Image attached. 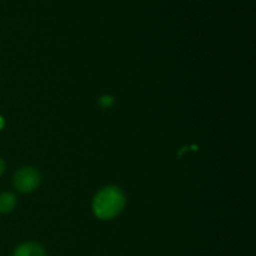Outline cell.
<instances>
[{
  "mask_svg": "<svg viewBox=\"0 0 256 256\" xmlns=\"http://www.w3.org/2000/svg\"><path fill=\"white\" fill-rule=\"evenodd\" d=\"M125 195L119 188L106 186L100 190L92 202V212L100 220H110L122 212Z\"/></svg>",
  "mask_w": 256,
  "mask_h": 256,
  "instance_id": "1",
  "label": "cell"
},
{
  "mask_svg": "<svg viewBox=\"0 0 256 256\" xmlns=\"http://www.w3.org/2000/svg\"><path fill=\"white\" fill-rule=\"evenodd\" d=\"M40 184V174L34 168H22L18 170L14 175V186L20 192H32L39 186Z\"/></svg>",
  "mask_w": 256,
  "mask_h": 256,
  "instance_id": "2",
  "label": "cell"
},
{
  "mask_svg": "<svg viewBox=\"0 0 256 256\" xmlns=\"http://www.w3.org/2000/svg\"><path fill=\"white\" fill-rule=\"evenodd\" d=\"M12 256H46L44 248L38 242H25L14 250Z\"/></svg>",
  "mask_w": 256,
  "mask_h": 256,
  "instance_id": "3",
  "label": "cell"
},
{
  "mask_svg": "<svg viewBox=\"0 0 256 256\" xmlns=\"http://www.w3.org/2000/svg\"><path fill=\"white\" fill-rule=\"evenodd\" d=\"M16 205V198L12 192H2L0 194V212L2 214H8L12 212Z\"/></svg>",
  "mask_w": 256,
  "mask_h": 256,
  "instance_id": "4",
  "label": "cell"
},
{
  "mask_svg": "<svg viewBox=\"0 0 256 256\" xmlns=\"http://www.w3.org/2000/svg\"><path fill=\"white\" fill-rule=\"evenodd\" d=\"M112 102H114V99H112V96H108V95H104V96L100 98V104H102L104 108L112 106Z\"/></svg>",
  "mask_w": 256,
  "mask_h": 256,
  "instance_id": "5",
  "label": "cell"
},
{
  "mask_svg": "<svg viewBox=\"0 0 256 256\" xmlns=\"http://www.w3.org/2000/svg\"><path fill=\"white\" fill-rule=\"evenodd\" d=\"M5 172V162L2 159H0V176L4 174Z\"/></svg>",
  "mask_w": 256,
  "mask_h": 256,
  "instance_id": "6",
  "label": "cell"
},
{
  "mask_svg": "<svg viewBox=\"0 0 256 256\" xmlns=\"http://www.w3.org/2000/svg\"><path fill=\"white\" fill-rule=\"evenodd\" d=\"M4 125H5V122H4V119H2V118L0 116V130H2V128H4Z\"/></svg>",
  "mask_w": 256,
  "mask_h": 256,
  "instance_id": "7",
  "label": "cell"
}]
</instances>
